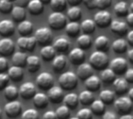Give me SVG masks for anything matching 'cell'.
<instances>
[{
    "mask_svg": "<svg viewBox=\"0 0 133 119\" xmlns=\"http://www.w3.org/2000/svg\"><path fill=\"white\" fill-rule=\"evenodd\" d=\"M22 119H39V114L37 110L29 108L22 114Z\"/></svg>",
    "mask_w": 133,
    "mask_h": 119,
    "instance_id": "cell-45",
    "label": "cell"
},
{
    "mask_svg": "<svg viewBox=\"0 0 133 119\" xmlns=\"http://www.w3.org/2000/svg\"><path fill=\"white\" fill-rule=\"evenodd\" d=\"M90 108H91L90 111L92 112L100 115L102 113H104L105 109V105L101 100H94L90 104Z\"/></svg>",
    "mask_w": 133,
    "mask_h": 119,
    "instance_id": "cell-40",
    "label": "cell"
},
{
    "mask_svg": "<svg viewBox=\"0 0 133 119\" xmlns=\"http://www.w3.org/2000/svg\"><path fill=\"white\" fill-rule=\"evenodd\" d=\"M101 79L96 75H91L87 79L85 80V85L88 91H97L101 86Z\"/></svg>",
    "mask_w": 133,
    "mask_h": 119,
    "instance_id": "cell-21",
    "label": "cell"
},
{
    "mask_svg": "<svg viewBox=\"0 0 133 119\" xmlns=\"http://www.w3.org/2000/svg\"><path fill=\"white\" fill-rule=\"evenodd\" d=\"M119 119H133V116L129 114H125V115H122Z\"/></svg>",
    "mask_w": 133,
    "mask_h": 119,
    "instance_id": "cell-60",
    "label": "cell"
},
{
    "mask_svg": "<svg viewBox=\"0 0 133 119\" xmlns=\"http://www.w3.org/2000/svg\"><path fill=\"white\" fill-rule=\"evenodd\" d=\"M68 2L72 5V6H77V5H79V3L82 2L81 0H69Z\"/></svg>",
    "mask_w": 133,
    "mask_h": 119,
    "instance_id": "cell-58",
    "label": "cell"
},
{
    "mask_svg": "<svg viewBox=\"0 0 133 119\" xmlns=\"http://www.w3.org/2000/svg\"><path fill=\"white\" fill-rule=\"evenodd\" d=\"M48 23L54 29H61L66 25V17L62 12H54L48 16Z\"/></svg>",
    "mask_w": 133,
    "mask_h": 119,
    "instance_id": "cell-3",
    "label": "cell"
},
{
    "mask_svg": "<svg viewBox=\"0 0 133 119\" xmlns=\"http://www.w3.org/2000/svg\"><path fill=\"white\" fill-rule=\"evenodd\" d=\"M36 83L39 88L42 90H48L53 86L54 77L48 72H42L37 77Z\"/></svg>",
    "mask_w": 133,
    "mask_h": 119,
    "instance_id": "cell-5",
    "label": "cell"
},
{
    "mask_svg": "<svg viewBox=\"0 0 133 119\" xmlns=\"http://www.w3.org/2000/svg\"><path fill=\"white\" fill-rule=\"evenodd\" d=\"M90 64L97 70H101L108 64V57L105 52L94 51L90 57Z\"/></svg>",
    "mask_w": 133,
    "mask_h": 119,
    "instance_id": "cell-1",
    "label": "cell"
},
{
    "mask_svg": "<svg viewBox=\"0 0 133 119\" xmlns=\"http://www.w3.org/2000/svg\"><path fill=\"white\" fill-rule=\"evenodd\" d=\"M55 112L57 118L58 119H66L67 118H69L70 115L69 108L66 107L65 105H62L58 107Z\"/></svg>",
    "mask_w": 133,
    "mask_h": 119,
    "instance_id": "cell-44",
    "label": "cell"
},
{
    "mask_svg": "<svg viewBox=\"0 0 133 119\" xmlns=\"http://www.w3.org/2000/svg\"><path fill=\"white\" fill-rule=\"evenodd\" d=\"M94 43L95 47L98 50V51L104 52L109 47V39L104 35L97 36Z\"/></svg>",
    "mask_w": 133,
    "mask_h": 119,
    "instance_id": "cell-26",
    "label": "cell"
},
{
    "mask_svg": "<svg viewBox=\"0 0 133 119\" xmlns=\"http://www.w3.org/2000/svg\"><path fill=\"white\" fill-rule=\"evenodd\" d=\"M48 99H49L53 103H59L63 99V91L61 87L52 86L48 89Z\"/></svg>",
    "mask_w": 133,
    "mask_h": 119,
    "instance_id": "cell-12",
    "label": "cell"
},
{
    "mask_svg": "<svg viewBox=\"0 0 133 119\" xmlns=\"http://www.w3.org/2000/svg\"><path fill=\"white\" fill-rule=\"evenodd\" d=\"M4 109L8 117L16 118L21 113L22 106L19 101L14 100V101H10L9 102L6 103Z\"/></svg>",
    "mask_w": 133,
    "mask_h": 119,
    "instance_id": "cell-8",
    "label": "cell"
},
{
    "mask_svg": "<svg viewBox=\"0 0 133 119\" xmlns=\"http://www.w3.org/2000/svg\"><path fill=\"white\" fill-rule=\"evenodd\" d=\"M50 5L51 9L54 12H61L66 7V1L65 0H51L50 1Z\"/></svg>",
    "mask_w": 133,
    "mask_h": 119,
    "instance_id": "cell-43",
    "label": "cell"
},
{
    "mask_svg": "<svg viewBox=\"0 0 133 119\" xmlns=\"http://www.w3.org/2000/svg\"><path fill=\"white\" fill-rule=\"evenodd\" d=\"M103 119H117V117L115 113L108 111L103 115Z\"/></svg>",
    "mask_w": 133,
    "mask_h": 119,
    "instance_id": "cell-53",
    "label": "cell"
},
{
    "mask_svg": "<svg viewBox=\"0 0 133 119\" xmlns=\"http://www.w3.org/2000/svg\"><path fill=\"white\" fill-rule=\"evenodd\" d=\"M55 50L53 48L52 46L50 45H46L44 46L41 50V55L42 57V58L44 60H51L52 59H54L55 56Z\"/></svg>",
    "mask_w": 133,
    "mask_h": 119,
    "instance_id": "cell-30",
    "label": "cell"
},
{
    "mask_svg": "<svg viewBox=\"0 0 133 119\" xmlns=\"http://www.w3.org/2000/svg\"><path fill=\"white\" fill-rule=\"evenodd\" d=\"M76 74H77L76 76L82 80H86L93 74V67L90 66V64L83 63L79 65L77 68Z\"/></svg>",
    "mask_w": 133,
    "mask_h": 119,
    "instance_id": "cell-16",
    "label": "cell"
},
{
    "mask_svg": "<svg viewBox=\"0 0 133 119\" xmlns=\"http://www.w3.org/2000/svg\"><path fill=\"white\" fill-rule=\"evenodd\" d=\"M8 67V62L5 57H0V72H3Z\"/></svg>",
    "mask_w": 133,
    "mask_h": 119,
    "instance_id": "cell-50",
    "label": "cell"
},
{
    "mask_svg": "<svg viewBox=\"0 0 133 119\" xmlns=\"http://www.w3.org/2000/svg\"><path fill=\"white\" fill-rule=\"evenodd\" d=\"M99 97L104 104H111L115 100V93L111 90L105 89L101 91Z\"/></svg>",
    "mask_w": 133,
    "mask_h": 119,
    "instance_id": "cell-33",
    "label": "cell"
},
{
    "mask_svg": "<svg viewBox=\"0 0 133 119\" xmlns=\"http://www.w3.org/2000/svg\"><path fill=\"white\" fill-rule=\"evenodd\" d=\"M69 119H78L76 117H72V118H70Z\"/></svg>",
    "mask_w": 133,
    "mask_h": 119,
    "instance_id": "cell-63",
    "label": "cell"
},
{
    "mask_svg": "<svg viewBox=\"0 0 133 119\" xmlns=\"http://www.w3.org/2000/svg\"><path fill=\"white\" fill-rule=\"evenodd\" d=\"M115 107L119 113L128 114L132 107V101L128 97H120L115 101Z\"/></svg>",
    "mask_w": 133,
    "mask_h": 119,
    "instance_id": "cell-6",
    "label": "cell"
},
{
    "mask_svg": "<svg viewBox=\"0 0 133 119\" xmlns=\"http://www.w3.org/2000/svg\"><path fill=\"white\" fill-rule=\"evenodd\" d=\"M18 89L13 85H7L4 89L5 97L10 101H14L18 96Z\"/></svg>",
    "mask_w": 133,
    "mask_h": 119,
    "instance_id": "cell-39",
    "label": "cell"
},
{
    "mask_svg": "<svg viewBox=\"0 0 133 119\" xmlns=\"http://www.w3.org/2000/svg\"><path fill=\"white\" fill-rule=\"evenodd\" d=\"M20 96L24 99H30L32 98L34 94H36L35 85L32 82H25L19 87L18 91Z\"/></svg>",
    "mask_w": 133,
    "mask_h": 119,
    "instance_id": "cell-10",
    "label": "cell"
},
{
    "mask_svg": "<svg viewBox=\"0 0 133 119\" xmlns=\"http://www.w3.org/2000/svg\"><path fill=\"white\" fill-rule=\"evenodd\" d=\"M27 3H28V2L26 1V0H17V1H15L14 2L15 5L19 6V7H23V8H24V6L26 5Z\"/></svg>",
    "mask_w": 133,
    "mask_h": 119,
    "instance_id": "cell-55",
    "label": "cell"
},
{
    "mask_svg": "<svg viewBox=\"0 0 133 119\" xmlns=\"http://www.w3.org/2000/svg\"><path fill=\"white\" fill-rule=\"evenodd\" d=\"M128 58L130 62H133V49H131L128 51Z\"/></svg>",
    "mask_w": 133,
    "mask_h": 119,
    "instance_id": "cell-59",
    "label": "cell"
},
{
    "mask_svg": "<svg viewBox=\"0 0 133 119\" xmlns=\"http://www.w3.org/2000/svg\"><path fill=\"white\" fill-rule=\"evenodd\" d=\"M37 43L41 45H47L52 39V33L49 28L41 27L36 30L34 36Z\"/></svg>",
    "mask_w": 133,
    "mask_h": 119,
    "instance_id": "cell-4",
    "label": "cell"
},
{
    "mask_svg": "<svg viewBox=\"0 0 133 119\" xmlns=\"http://www.w3.org/2000/svg\"><path fill=\"white\" fill-rule=\"evenodd\" d=\"M127 23L132 26H133V13L132 12H129V14H128L127 15Z\"/></svg>",
    "mask_w": 133,
    "mask_h": 119,
    "instance_id": "cell-56",
    "label": "cell"
},
{
    "mask_svg": "<svg viewBox=\"0 0 133 119\" xmlns=\"http://www.w3.org/2000/svg\"><path fill=\"white\" fill-rule=\"evenodd\" d=\"M43 119H57V117L54 111H48L44 114Z\"/></svg>",
    "mask_w": 133,
    "mask_h": 119,
    "instance_id": "cell-52",
    "label": "cell"
},
{
    "mask_svg": "<svg viewBox=\"0 0 133 119\" xmlns=\"http://www.w3.org/2000/svg\"><path fill=\"white\" fill-rule=\"evenodd\" d=\"M33 102L34 105L38 108H44L47 107L48 104V99L46 94L43 93H37L35 94L33 97Z\"/></svg>",
    "mask_w": 133,
    "mask_h": 119,
    "instance_id": "cell-24",
    "label": "cell"
},
{
    "mask_svg": "<svg viewBox=\"0 0 133 119\" xmlns=\"http://www.w3.org/2000/svg\"><path fill=\"white\" fill-rule=\"evenodd\" d=\"M110 67V69L112 70L115 74H122L126 71L128 67L127 60L123 57H116L111 61Z\"/></svg>",
    "mask_w": 133,
    "mask_h": 119,
    "instance_id": "cell-9",
    "label": "cell"
},
{
    "mask_svg": "<svg viewBox=\"0 0 133 119\" xmlns=\"http://www.w3.org/2000/svg\"><path fill=\"white\" fill-rule=\"evenodd\" d=\"M11 15L14 21L16 22H22L24 20L26 17V11L23 7L14 5L11 10Z\"/></svg>",
    "mask_w": 133,
    "mask_h": 119,
    "instance_id": "cell-25",
    "label": "cell"
},
{
    "mask_svg": "<svg viewBox=\"0 0 133 119\" xmlns=\"http://www.w3.org/2000/svg\"><path fill=\"white\" fill-rule=\"evenodd\" d=\"M78 98H79V101L83 105H89V104H91L92 101H94V94L91 91L88 90H85V91H81Z\"/></svg>",
    "mask_w": 133,
    "mask_h": 119,
    "instance_id": "cell-41",
    "label": "cell"
},
{
    "mask_svg": "<svg viewBox=\"0 0 133 119\" xmlns=\"http://www.w3.org/2000/svg\"><path fill=\"white\" fill-rule=\"evenodd\" d=\"M128 98H130L132 101V98H133V88H131L130 90H129V96H128Z\"/></svg>",
    "mask_w": 133,
    "mask_h": 119,
    "instance_id": "cell-61",
    "label": "cell"
},
{
    "mask_svg": "<svg viewBox=\"0 0 133 119\" xmlns=\"http://www.w3.org/2000/svg\"><path fill=\"white\" fill-rule=\"evenodd\" d=\"M133 11V2H131L130 4V12H132Z\"/></svg>",
    "mask_w": 133,
    "mask_h": 119,
    "instance_id": "cell-62",
    "label": "cell"
},
{
    "mask_svg": "<svg viewBox=\"0 0 133 119\" xmlns=\"http://www.w3.org/2000/svg\"><path fill=\"white\" fill-rule=\"evenodd\" d=\"M26 54L23 52L18 51L13 53L12 57V61L14 64V66H17L19 67H23L26 65Z\"/></svg>",
    "mask_w": 133,
    "mask_h": 119,
    "instance_id": "cell-27",
    "label": "cell"
},
{
    "mask_svg": "<svg viewBox=\"0 0 133 119\" xmlns=\"http://www.w3.org/2000/svg\"><path fill=\"white\" fill-rule=\"evenodd\" d=\"M28 11L33 15L41 14L44 9V5L41 0H31L27 3Z\"/></svg>",
    "mask_w": 133,
    "mask_h": 119,
    "instance_id": "cell-18",
    "label": "cell"
},
{
    "mask_svg": "<svg viewBox=\"0 0 133 119\" xmlns=\"http://www.w3.org/2000/svg\"><path fill=\"white\" fill-rule=\"evenodd\" d=\"M12 2L8 0H0V12L2 13H8L12 9Z\"/></svg>",
    "mask_w": 133,
    "mask_h": 119,
    "instance_id": "cell-46",
    "label": "cell"
},
{
    "mask_svg": "<svg viewBox=\"0 0 133 119\" xmlns=\"http://www.w3.org/2000/svg\"><path fill=\"white\" fill-rule=\"evenodd\" d=\"M65 30L69 36H76L79 34L80 30V26L78 22H70L65 25Z\"/></svg>",
    "mask_w": 133,
    "mask_h": 119,
    "instance_id": "cell-36",
    "label": "cell"
},
{
    "mask_svg": "<svg viewBox=\"0 0 133 119\" xmlns=\"http://www.w3.org/2000/svg\"><path fill=\"white\" fill-rule=\"evenodd\" d=\"M83 2L86 5V6L90 9H93L96 8L95 7V0H85Z\"/></svg>",
    "mask_w": 133,
    "mask_h": 119,
    "instance_id": "cell-54",
    "label": "cell"
},
{
    "mask_svg": "<svg viewBox=\"0 0 133 119\" xmlns=\"http://www.w3.org/2000/svg\"><path fill=\"white\" fill-rule=\"evenodd\" d=\"M94 22L100 27H106L111 22V15L107 10H101L94 15Z\"/></svg>",
    "mask_w": 133,
    "mask_h": 119,
    "instance_id": "cell-7",
    "label": "cell"
},
{
    "mask_svg": "<svg viewBox=\"0 0 133 119\" xmlns=\"http://www.w3.org/2000/svg\"><path fill=\"white\" fill-rule=\"evenodd\" d=\"M14 50V43L10 38H2L0 39V54L9 56Z\"/></svg>",
    "mask_w": 133,
    "mask_h": 119,
    "instance_id": "cell-14",
    "label": "cell"
},
{
    "mask_svg": "<svg viewBox=\"0 0 133 119\" xmlns=\"http://www.w3.org/2000/svg\"><path fill=\"white\" fill-rule=\"evenodd\" d=\"M63 101L65 103V105L68 107L69 108H75L79 103V98L77 94L74 93H70L66 94L63 98Z\"/></svg>",
    "mask_w": 133,
    "mask_h": 119,
    "instance_id": "cell-29",
    "label": "cell"
},
{
    "mask_svg": "<svg viewBox=\"0 0 133 119\" xmlns=\"http://www.w3.org/2000/svg\"><path fill=\"white\" fill-rule=\"evenodd\" d=\"M111 4V0H95V7L101 10H104V9L109 7Z\"/></svg>",
    "mask_w": 133,
    "mask_h": 119,
    "instance_id": "cell-48",
    "label": "cell"
},
{
    "mask_svg": "<svg viewBox=\"0 0 133 119\" xmlns=\"http://www.w3.org/2000/svg\"><path fill=\"white\" fill-rule=\"evenodd\" d=\"M92 39L88 34H82L77 38V43L82 50L87 49L91 46Z\"/></svg>",
    "mask_w": 133,
    "mask_h": 119,
    "instance_id": "cell-38",
    "label": "cell"
},
{
    "mask_svg": "<svg viewBox=\"0 0 133 119\" xmlns=\"http://www.w3.org/2000/svg\"><path fill=\"white\" fill-rule=\"evenodd\" d=\"M26 65L30 72H36L41 67L40 58L35 55L30 56L26 58Z\"/></svg>",
    "mask_w": 133,
    "mask_h": 119,
    "instance_id": "cell-20",
    "label": "cell"
},
{
    "mask_svg": "<svg viewBox=\"0 0 133 119\" xmlns=\"http://www.w3.org/2000/svg\"><path fill=\"white\" fill-rule=\"evenodd\" d=\"M36 40L34 36H21L17 39V45L21 50L31 51L36 46Z\"/></svg>",
    "mask_w": 133,
    "mask_h": 119,
    "instance_id": "cell-11",
    "label": "cell"
},
{
    "mask_svg": "<svg viewBox=\"0 0 133 119\" xmlns=\"http://www.w3.org/2000/svg\"><path fill=\"white\" fill-rule=\"evenodd\" d=\"M113 85L118 94H124L129 88V83L122 77L115 78L113 82Z\"/></svg>",
    "mask_w": 133,
    "mask_h": 119,
    "instance_id": "cell-22",
    "label": "cell"
},
{
    "mask_svg": "<svg viewBox=\"0 0 133 119\" xmlns=\"http://www.w3.org/2000/svg\"><path fill=\"white\" fill-rule=\"evenodd\" d=\"M82 10L79 6H72L67 11V15L72 22H77L81 17Z\"/></svg>",
    "mask_w": 133,
    "mask_h": 119,
    "instance_id": "cell-34",
    "label": "cell"
},
{
    "mask_svg": "<svg viewBox=\"0 0 133 119\" xmlns=\"http://www.w3.org/2000/svg\"><path fill=\"white\" fill-rule=\"evenodd\" d=\"M9 81V78L7 74L4 73L0 74V90L5 89V88L8 85Z\"/></svg>",
    "mask_w": 133,
    "mask_h": 119,
    "instance_id": "cell-49",
    "label": "cell"
},
{
    "mask_svg": "<svg viewBox=\"0 0 133 119\" xmlns=\"http://www.w3.org/2000/svg\"><path fill=\"white\" fill-rule=\"evenodd\" d=\"M110 26H111V29L114 33L119 35H123L128 31L127 23L123 21H118V20L111 21Z\"/></svg>",
    "mask_w": 133,
    "mask_h": 119,
    "instance_id": "cell-17",
    "label": "cell"
},
{
    "mask_svg": "<svg viewBox=\"0 0 133 119\" xmlns=\"http://www.w3.org/2000/svg\"><path fill=\"white\" fill-rule=\"evenodd\" d=\"M101 78L103 82L104 83H111L112 81H115V74L113 72L112 70L110 68L108 69H104L101 74Z\"/></svg>",
    "mask_w": 133,
    "mask_h": 119,
    "instance_id": "cell-42",
    "label": "cell"
},
{
    "mask_svg": "<svg viewBox=\"0 0 133 119\" xmlns=\"http://www.w3.org/2000/svg\"><path fill=\"white\" fill-rule=\"evenodd\" d=\"M114 11L119 16L125 15L129 12V6H128L127 2H124V1H121V2H117L115 5Z\"/></svg>",
    "mask_w": 133,
    "mask_h": 119,
    "instance_id": "cell-37",
    "label": "cell"
},
{
    "mask_svg": "<svg viewBox=\"0 0 133 119\" xmlns=\"http://www.w3.org/2000/svg\"><path fill=\"white\" fill-rule=\"evenodd\" d=\"M8 77L9 78L13 80L14 81H19L23 78V70L22 67L17 66H12L8 70Z\"/></svg>",
    "mask_w": 133,
    "mask_h": 119,
    "instance_id": "cell-23",
    "label": "cell"
},
{
    "mask_svg": "<svg viewBox=\"0 0 133 119\" xmlns=\"http://www.w3.org/2000/svg\"><path fill=\"white\" fill-rule=\"evenodd\" d=\"M15 30V26L12 21L3 19L0 21V35L2 36H11Z\"/></svg>",
    "mask_w": 133,
    "mask_h": 119,
    "instance_id": "cell-15",
    "label": "cell"
},
{
    "mask_svg": "<svg viewBox=\"0 0 133 119\" xmlns=\"http://www.w3.org/2000/svg\"><path fill=\"white\" fill-rule=\"evenodd\" d=\"M17 29L22 36H25L31 33L33 29V24L29 20H23L19 23Z\"/></svg>",
    "mask_w": 133,
    "mask_h": 119,
    "instance_id": "cell-28",
    "label": "cell"
},
{
    "mask_svg": "<svg viewBox=\"0 0 133 119\" xmlns=\"http://www.w3.org/2000/svg\"><path fill=\"white\" fill-rule=\"evenodd\" d=\"M78 119H92V112L89 108H82L77 113Z\"/></svg>",
    "mask_w": 133,
    "mask_h": 119,
    "instance_id": "cell-47",
    "label": "cell"
},
{
    "mask_svg": "<svg viewBox=\"0 0 133 119\" xmlns=\"http://www.w3.org/2000/svg\"><path fill=\"white\" fill-rule=\"evenodd\" d=\"M1 116H2V110L0 109V118H1Z\"/></svg>",
    "mask_w": 133,
    "mask_h": 119,
    "instance_id": "cell-64",
    "label": "cell"
},
{
    "mask_svg": "<svg viewBox=\"0 0 133 119\" xmlns=\"http://www.w3.org/2000/svg\"><path fill=\"white\" fill-rule=\"evenodd\" d=\"M79 26H80V29L85 33V34H88V35L89 33H93L96 28L95 22H94L93 19H90L83 20Z\"/></svg>",
    "mask_w": 133,
    "mask_h": 119,
    "instance_id": "cell-35",
    "label": "cell"
},
{
    "mask_svg": "<svg viewBox=\"0 0 133 119\" xmlns=\"http://www.w3.org/2000/svg\"><path fill=\"white\" fill-rule=\"evenodd\" d=\"M60 86L65 90H72L78 84L77 76L72 71H66L62 74L58 78Z\"/></svg>",
    "mask_w": 133,
    "mask_h": 119,
    "instance_id": "cell-2",
    "label": "cell"
},
{
    "mask_svg": "<svg viewBox=\"0 0 133 119\" xmlns=\"http://www.w3.org/2000/svg\"><path fill=\"white\" fill-rule=\"evenodd\" d=\"M127 48V42L124 39H118L112 43V49L117 53H122L125 52Z\"/></svg>",
    "mask_w": 133,
    "mask_h": 119,
    "instance_id": "cell-31",
    "label": "cell"
},
{
    "mask_svg": "<svg viewBox=\"0 0 133 119\" xmlns=\"http://www.w3.org/2000/svg\"><path fill=\"white\" fill-rule=\"evenodd\" d=\"M66 66V59L63 55H58L54 57L52 60V67L55 70L60 71Z\"/></svg>",
    "mask_w": 133,
    "mask_h": 119,
    "instance_id": "cell-32",
    "label": "cell"
},
{
    "mask_svg": "<svg viewBox=\"0 0 133 119\" xmlns=\"http://www.w3.org/2000/svg\"><path fill=\"white\" fill-rule=\"evenodd\" d=\"M125 79L128 83H132L133 82V70L129 69L125 71Z\"/></svg>",
    "mask_w": 133,
    "mask_h": 119,
    "instance_id": "cell-51",
    "label": "cell"
},
{
    "mask_svg": "<svg viewBox=\"0 0 133 119\" xmlns=\"http://www.w3.org/2000/svg\"><path fill=\"white\" fill-rule=\"evenodd\" d=\"M70 46L69 41L65 37H58L55 39L53 44V48L58 52H65L69 50Z\"/></svg>",
    "mask_w": 133,
    "mask_h": 119,
    "instance_id": "cell-19",
    "label": "cell"
},
{
    "mask_svg": "<svg viewBox=\"0 0 133 119\" xmlns=\"http://www.w3.org/2000/svg\"><path fill=\"white\" fill-rule=\"evenodd\" d=\"M69 58L73 64H81L85 60V52L79 47L72 49L69 53Z\"/></svg>",
    "mask_w": 133,
    "mask_h": 119,
    "instance_id": "cell-13",
    "label": "cell"
},
{
    "mask_svg": "<svg viewBox=\"0 0 133 119\" xmlns=\"http://www.w3.org/2000/svg\"><path fill=\"white\" fill-rule=\"evenodd\" d=\"M127 40H128V42H129L131 45H132L133 44V30L129 31V33H128V35H127Z\"/></svg>",
    "mask_w": 133,
    "mask_h": 119,
    "instance_id": "cell-57",
    "label": "cell"
}]
</instances>
